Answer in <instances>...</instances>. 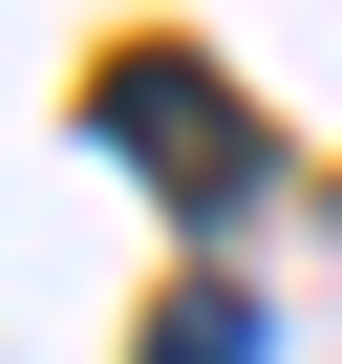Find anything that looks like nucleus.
Listing matches in <instances>:
<instances>
[{
    "label": "nucleus",
    "instance_id": "nucleus-1",
    "mask_svg": "<svg viewBox=\"0 0 342 364\" xmlns=\"http://www.w3.org/2000/svg\"><path fill=\"white\" fill-rule=\"evenodd\" d=\"M86 129H107V150L150 171V193H193V215H236L257 171H278V150H257V107H236L214 65H171V43H107V86H86Z\"/></svg>",
    "mask_w": 342,
    "mask_h": 364
},
{
    "label": "nucleus",
    "instance_id": "nucleus-2",
    "mask_svg": "<svg viewBox=\"0 0 342 364\" xmlns=\"http://www.w3.org/2000/svg\"><path fill=\"white\" fill-rule=\"evenodd\" d=\"M150 364H257V300H236V279H193V300L150 321Z\"/></svg>",
    "mask_w": 342,
    "mask_h": 364
}]
</instances>
